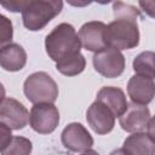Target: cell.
<instances>
[{"label": "cell", "instance_id": "1", "mask_svg": "<svg viewBox=\"0 0 155 155\" xmlns=\"http://www.w3.org/2000/svg\"><path fill=\"white\" fill-rule=\"evenodd\" d=\"M115 19L111 21L105 29V41L108 47L121 50H131L139 44V29L137 18L140 17V10L136 6L116 1L113 4Z\"/></svg>", "mask_w": 155, "mask_h": 155}, {"label": "cell", "instance_id": "2", "mask_svg": "<svg viewBox=\"0 0 155 155\" xmlns=\"http://www.w3.org/2000/svg\"><path fill=\"white\" fill-rule=\"evenodd\" d=\"M81 46L79 34L69 23L58 24L45 39L46 53L56 63L69 56L80 53Z\"/></svg>", "mask_w": 155, "mask_h": 155}, {"label": "cell", "instance_id": "3", "mask_svg": "<svg viewBox=\"0 0 155 155\" xmlns=\"http://www.w3.org/2000/svg\"><path fill=\"white\" fill-rule=\"evenodd\" d=\"M62 8L63 2L59 0H28L22 11L23 25L30 31L41 30L61 13Z\"/></svg>", "mask_w": 155, "mask_h": 155}, {"label": "cell", "instance_id": "4", "mask_svg": "<svg viewBox=\"0 0 155 155\" xmlns=\"http://www.w3.org/2000/svg\"><path fill=\"white\" fill-rule=\"evenodd\" d=\"M23 92L27 99L33 104H53L58 97V86L45 71H36L25 79L23 84Z\"/></svg>", "mask_w": 155, "mask_h": 155}, {"label": "cell", "instance_id": "5", "mask_svg": "<svg viewBox=\"0 0 155 155\" xmlns=\"http://www.w3.org/2000/svg\"><path fill=\"white\" fill-rule=\"evenodd\" d=\"M59 124V111L57 107L52 103H40L34 104L30 109L29 125L30 127L40 133L48 134L52 133Z\"/></svg>", "mask_w": 155, "mask_h": 155}, {"label": "cell", "instance_id": "6", "mask_svg": "<svg viewBox=\"0 0 155 155\" xmlns=\"http://www.w3.org/2000/svg\"><path fill=\"white\" fill-rule=\"evenodd\" d=\"M92 63L96 71L108 79L120 76L124 73L126 64L125 57L121 53V51L113 47H107L94 53Z\"/></svg>", "mask_w": 155, "mask_h": 155}, {"label": "cell", "instance_id": "7", "mask_svg": "<svg viewBox=\"0 0 155 155\" xmlns=\"http://www.w3.org/2000/svg\"><path fill=\"white\" fill-rule=\"evenodd\" d=\"M30 113L17 99L4 97L0 104V122L11 130H22L29 122Z\"/></svg>", "mask_w": 155, "mask_h": 155}, {"label": "cell", "instance_id": "8", "mask_svg": "<svg viewBox=\"0 0 155 155\" xmlns=\"http://www.w3.org/2000/svg\"><path fill=\"white\" fill-rule=\"evenodd\" d=\"M62 144L73 153H84L92 148L93 138L80 122H71L64 127L61 134Z\"/></svg>", "mask_w": 155, "mask_h": 155}, {"label": "cell", "instance_id": "9", "mask_svg": "<svg viewBox=\"0 0 155 155\" xmlns=\"http://www.w3.org/2000/svg\"><path fill=\"white\" fill-rule=\"evenodd\" d=\"M86 120L97 134H107L115 126V115L102 102L94 101L86 111Z\"/></svg>", "mask_w": 155, "mask_h": 155}, {"label": "cell", "instance_id": "10", "mask_svg": "<svg viewBox=\"0 0 155 155\" xmlns=\"http://www.w3.org/2000/svg\"><path fill=\"white\" fill-rule=\"evenodd\" d=\"M105 29L107 25L101 21H91L85 24L79 30V38L81 45L91 52H99L108 47L105 41Z\"/></svg>", "mask_w": 155, "mask_h": 155}, {"label": "cell", "instance_id": "11", "mask_svg": "<svg viewBox=\"0 0 155 155\" xmlns=\"http://www.w3.org/2000/svg\"><path fill=\"white\" fill-rule=\"evenodd\" d=\"M150 120V110L147 105L130 103L126 111L119 117L121 128L126 132H142Z\"/></svg>", "mask_w": 155, "mask_h": 155}, {"label": "cell", "instance_id": "12", "mask_svg": "<svg viewBox=\"0 0 155 155\" xmlns=\"http://www.w3.org/2000/svg\"><path fill=\"white\" fill-rule=\"evenodd\" d=\"M127 93L132 103L147 105L155 97V82L153 79L136 74L128 80Z\"/></svg>", "mask_w": 155, "mask_h": 155}, {"label": "cell", "instance_id": "13", "mask_svg": "<svg viewBox=\"0 0 155 155\" xmlns=\"http://www.w3.org/2000/svg\"><path fill=\"white\" fill-rule=\"evenodd\" d=\"M96 101L105 104L115 115V117H120L127 109L128 103L126 101L125 92L120 87L114 86H104L97 92Z\"/></svg>", "mask_w": 155, "mask_h": 155}, {"label": "cell", "instance_id": "14", "mask_svg": "<svg viewBox=\"0 0 155 155\" xmlns=\"http://www.w3.org/2000/svg\"><path fill=\"white\" fill-rule=\"evenodd\" d=\"M27 63L25 50L16 42L6 44L0 50V64L4 70L18 71L24 68Z\"/></svg>", "mask_w": 155, "mask_h": 155}, {"label": "cell", "instance_id": "15", "mask_svg": "<svg viewBox=\"0 0 155 155\" xmlns=\"http://www.w3.org/2000/svg\"><path fill=\"white\" fill-rule=\"evenodd\" d=\"M122 148L130 155H155V143L144 132L130 134L124 140Z\"/></svg>", "mask_w": 155, "mask_h": 155}, {"label": "cell", "instance_id": "16", "mask_svg": "<svg viewBox=\"0 0 155 155\" xmlns=\"http://www.w3.org/2000/svg\"><path fill=\"white\" fill-rule=\"evenodd\" d=\"M86 67V59L81 53L69 56L56 63V69L65 76H75L84 71Z\"/></svg>", "mask_w": 155, "mask_h": 155}, {"label": "cell", "instance_id": "17", "mask_svg": "<svg viewBox=\"0 0 155 155\" xmlns=\"http://www.w3.org/2000/svg\"><path fill=\"white\" fill-rule=\"evenodd\" d=\"M133 70L142 76L155 79V52L153 51H144L140 52L133 59Z\"/></svg>", "mask_w": 155, "mask_h": 155}, {"label": "cell", "instance_id": "18", "mask_svg": "<svg viewBox=\"0 0 155 155\" xmlns=\"http://www.w3.org/2000/svg\"><path fill=\"white\" fill-rule=\"evenodd\" d=\"M33 150L31 142L22 136H13L8 143L1 147V155H30Z\"/></svg>", "mask_w": 155, "mask_h": 155}, {"label": "cell", "instance_id": "19", "mask_svg": "<svg viewBox=\"0 0 155 155\" xmlns=\"http://www.w3.org/2000/svg\"><path fill=\"white\" fill-rule=\"evenodd\" d=\"M0 28H1V45L5 46L6 42L11 44L10 41L12 40V36H13V30H12V23L11 21H8L4 15L0 16Z\"/></svg>", "mask_w": 155, "mask_h": 155}, {"label": "cell", "instance_id": "20", "mask_svg": "<svg viewBox=\"0 0 155 155\" xmlns=\"http://www.w3.org/2000/svg\"><path fill=\"white\" fill-rule=\"evenodd\" d=\"M28 0H11L10 2H1V6L11 12H22L27 6Z\"/></svg>", "mask_w": 155, "mask_h": 155}, {"label": "cell", "instance_id": "21", "mask_svg": "<svg viewBox=\"0 0 155 155\" xmlns=\"http://www.w3.org/2000/svg\"><path fill=\"white\" fill-rule=\"evenodd\" d=\"M138 5L140 7V10L148 15L151 18H155V1H149V0H140L138 1Z\"/></svg>", "mask_w": 155, "mask_h": 155}, {"label": "cell", "instance_id": "22", "mask_svg": "<svg viewBox=\"0 0 155 155\" xmlns=\"http://www.w3.org/2000/svg\"><path fill=\"white\" fill-rule=\"evenodd\" d=\"M147 134L149 136V138L155 143V115L153 117H150L148 126H147Z\"/></svg>", "mask_w": 155, "mask_h": 155}, {"label": "cell", "instance_id": "23", "mask_svg": "<svg viewBox=\"0 0 155 155\" xmlns=\"http://www.w3.org/2000/svg\"><path fill=\"white\" fill-rule=\"evenodd\" d=\"M109 155H130L124 148H120V149H115V150H113Z\"/></svg>", "mask_w": 155, "mask_h": 155}, {"label": "cell", "instance_id": "24", "mask_svg": "<svg viewBox=\"0 0 155 155\" xmlns=\"http://www.w3.org/2000/svg\"><path fill=\"white\" fill-rule=\"evenodd\" d=\"M80 155H99L96 150H93V149H88V150H86V151H84V153H81Z\"/></svg>", "mask_w": 155, "mask_h": 155}]
</instances>
